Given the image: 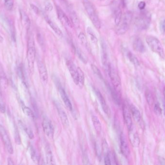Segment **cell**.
Listing matches in <instances>:
<instances>
[{
	"mask_svg": "<svg viewBox=\"0 0 165 165\" xmlns=\"http://www.w3.org/2000/svg\"><path fill=\"white\" fill-rule=\"evenodd\" d=\"M66 65L74 82L80 88L83 87L85 84V76L81 69L77 67L71 60L67 61Z\"/></svg>",
	"mask_w": 165,
	"mask_h": 165,
	"instance_id": "cell-1",
	"label": "cell"
},
{
	"mask_svg": "<svg viewBox=\"0 0 165 165\" xmlns=\"http://www.w3.org/2000/svg\"><path fill=\"white\" fill-rule=\"evenodd\" d=\"M36 58V49L34 38L33 35L31 34L28 36V50L27 54L28 67L30 72L33 73L34 71V62Z\"/></svg>",
	"mask_w": 165,
	"mask_h": 165,
	"instance_id": "cell-2",
	"label": "cell"
},
{
	"mask_svg": "<svg viewBox=\"0 0 165 165\" xmlns=\"http://www.w3.org/2000/svg\"><path fill=\"white\" fill-rule=\"evenodd\" d=\"M83 4L85 11L94 26L97 29H100L101 27L100 19L93 4L88 0H84Z\"/></svg>",
	"mask_w": 165,
	"mask_h": 165,
	"instance_id": "cell-3",
	"label": "cell"
},
{
	"mask_svg": "<svg viewBox=\"0 0 165 165\" xmlns=\"http://www.w3.org/2000/svg\"><path fill=\"white\" fill-rule=\"evenodd\" d=\"M146 42L151 49L156 53L158 54L161 57H165L164 49L162 46L159 40L153 36H147L146 38Z\"/></svg>",
	"mask_w": 165,
	"mask_h": 165,
	"instance_id": "cell-4",
	"label": "cell"
},
{
	"mask_svg": "<svg viewBox=\"0 0 165 165\" xmlns=\"http://www.w3.org/2000/svg\"><path fill=\"white\" fill-rule=\"evenodd\" d=\"M111 79V82L114 86V89L118 94H120L121 91V82L120 78L117 71L110 65L108 70Z\"/></svg>",
	"mask_w": 165,
	"mask_h": 165,
	"instance_id": "cell-5",
	"label": "cell"
},
{
	"mask_svg": "<svg viewBox=\"0 0 165 165\" xmlns=\"http://www.w3.org/2000/svg\"><path fill=\"white\" fill-rule=\"evenodd\" d=\"M132 15L130 12L126 13L124 14L121 23L117 26V33L118 35H122L127 31L132 19Z\"/></svg>",
	"mask_w": 165,
	"mask_h": 165,
	"instance_id": "cell-6",
	"label": "cell"
},
{
	"mask_svg": "<svg viewBox=\"0 0 165 165\" xmlns=\"http://www.w3.org/2000/svg\"><path fill=\"white\" fill-rule=\"evenodd\" d=\"M0 136L4 143V146L7 151L10 154H12L14 153V149L13 147L12 144L7 132L3 126L0 125Z\"/></svg>",
	"mask_w": 165,
	"mask_h": 165,
	"instance_id": "cell-7",
	"label": "cell"
},
{
	"mask_svg": "<svg viewBox=\"0 0 165 165\" xmlns=\"http://www.w3.org/2000/svg\"><path fill=\"white\" fill-rule=\"evenodd\" d=\"M143 13L136 20V24L139 28L146 29L150 22V16L148 13Z\"/></svg>",
	"mask_w": 165,
	"mask_h": 165,
	"instance_id": "cell-8",
	"label": "cell"
},
{
	"mask_svg": "<svg viewBox=\"0 0 165 165\" xmlns=\"http://www.w3.org/2000/svg\"><path fill=\"white\" fill-rule=\"evenodd\" d=\"M42 127L43 132L49 139H53L54 130L51 121L48 118H44L42 122Z\"/></svg>",
	"mask_w": 165,
	"mask_h": 165,
	"instance_id": "cell-9",
	"label": "cell"
},
{
	"mask_svg": "<svg viewBox=\"0 0 165 165\" xmlns=\"http://www.w3.org/2000/svg\"><path fill=\"white\" fill-rule=\"evenodd\" d=\"M37 66L41 81L43 84H46L48 80V75L45 63L42 60L39 59L37 61Z\"/></svg>",
	"mask_w": 165,
	"mask_h": 165,
	"instance_id": "cell-10",
	"label": "cell"
},
{
	"mask_svg": "<svg viewBox=\"0 0 165 165\" xmlns=\"http://www.w3.org/2000/svg\"><path fill=\"white\" fill-rule=\"evenodd\" d=\"M56 11H57V15L58 19L62 24L66 27H72V24L71 23V21L69 19L68 16H67V15L61 9V8L60 6H57Z\"/></svg>",
	"mask_w": 165,
	"mask_h": 165,
	"instance_id": "cell-11",
	"label": "cell"
},
{
	"mask_svg": "<svg viewBox=\"0 0 165 165\" xmlns=\"http://www.w3.org/2000/svg\"><path fill=\"white\" fill-rule=\"evenodd\" d=\"M129 131V139L131 145L134 147H138L140 143V140L137 131L133 126Z\"/></svg>",
	"mask_w": 165,
	"mask_h": 165,
	"instance_id": "cell-12",
	"label": "cell"
},
{
	"mask_svg": "<svg viewBox=\"0 0 165 165\" xmlns=\"http://www.w3.org/2000/svg\"><path fill=\"white\" fill-rule=\"evenodd\" d=\"M101 46L102 51V63L105 69L106 70V71H108L111 64L109 61L106 45L103 40L101 41Z\"/></svg>",
	"mask_w": 165,
	"mask_h": 165,
	"instance_id": "cell-13",
	"label": "cell"
},
{
	"mask_svg": "<svg viewBox=\"0 0 165 165\" xmlns=\"http://www.w3.org/2000/svg\"><path fill=\"white\" fill-rule=\"evenodd\" d=\"M95 92L97 96V98L99 99V101L100 102V105L102 106V108L103 109V111L107 116H110L111 115V111L110 108L109 107L108 105H107V103L106 102L105 98L102 95V94L99 90L97 89H95Z\"/></svg>",
	"mask_w": 165,
	"mask_h": 165,
	"instance_id": "cell-14",
	"label": "cell"
},
{
	"mask_svg": "<svg viewBox=\"0 0 165 165\" xmlns=\"http://www.w3.org/2000/svg\"><path fill=\"white\" fill-rule=\"evenodd\" d=\"M123 114L126 126H127L128 129H130L133 126L132 120L129 109L126 105H124L123 106Z\"/></svg>",
	"mask_w": 165,
	"mask_h": 165,
	"instance_id": "cell-15",
	"label": "cell"
},
{
	"mask_svg": "<svg viewBox=\"0 0 165 165\" xmlns=\"http://www.w3.org/2000/svg\"><path fill=\"white\" fill-rule=\"evenodd\" d=\"M58 91L60 94V96L64 103V104L67 108H68V109L71 111H73V106H72L71 102L70 100V99L68 97L65 90L62 88L61 85H60L59 84H58Z\"/></svg>",
	"mask_w": 165,
	"mask_h": 165,
	"instance_id": "cell-16",
	"label": "cell"
},
{
	"mask_svg": "<svg viewBox=\"0 0 165 165\" xmlns=\"http://www.w3.org/2000/svg\"><path fill=\"white\" fill-rule=\"evenodd\" d=\"M120 148L122 154L125 157H127L130 154V150L126 137L123 133L120 136Z\"/></svg>",
	"mask_w": 165,
	"mask_h": 165,
	"instance_id": "cell-17",
	"label": "cell"
},
{
	"mask_svg": "<svg viewBox=\"0 0 165 165\" xmlns=\"http://www.w3.org/2000/svg\"><path fill=\"white\" fill-rule=\"evenodd\" d=\"M55 103L58 115L60 116L62 124L65 127H68L69 126V121L67 115L65 112V111H64V109L60 106L59 104H57V103Z\"/></svg>",
	"mask_w": 165,
	"mask_h": 165,
	"instance_id": "cell-18",
	"label": "cell"
},
{
	"mask_svg": "<svg viewBox=\"0 0 165 165\" xmlns=\"http://www.w3.org/2000/svg\"><path fill=\"white\" fill-rule=\"evenodd\" d=\"M45 19H46V21L47 23L48 24L50 27L51 28V29L54 31L55 33L58 36L62 37L63 36V34H62L61 30L60 29V28L58 27V25L55 22H53V21H51L48 16H45Z\"/></svg>",
	"mask_w": 165,
	"mask_h": 165,
	"instance_id": "cell-19",
	"label": "cell"
},
{
	"mask_svg": "<svg viewBox=\"0 0 165 165\" xmlns=\"http://www.w3.org/2000/svg\"><path fill=\"white\" fill-rule=\"evenodd\" d=\"M21 19V22L24 27L26 28V30H28L30 29L31 26V21L27 14H26L25 11L23 10H20Z\"/></svg>",
	"mask_w": 165,
	"mask_h": 165,
	"instance_id": "cell-20",
	"label": "cell"
},
{
	"mask_svg": "<svg viewBox=\"0 0 165 165\" xmlns=\"http://www.w3.org/2000/svg\"><path fill=\"white\" fill-rule=\"evenodd\" d=\"M133 46L134 49L136 51L141 52V53L144 52L145 50L144 43L139 38H136L134 40L133 43Z\"/></svg>",
	"mask_w": 165,
	"mask_h": 165,
	"instance_id": "cell-21",
	"label": "cell"
},
{
	"mask_svg": "<svg viewBox=\"0 0 165 165\" xmlns=\"http://www.w3.org/2000/svg\"><path fill=\"white\" fill-rule=\"evenodd\" d=\"M8 79L4 70L0 64V85L3 88H6L8 86Z\"/></svg>",
	"mask_w": 165,
	"mask_h": 165,
	"instance_id": "cell-22",
	"label": "cell"
},
{
	"mask_svg": "<svg viewBox=\"0 0 165 165\" xmlns=\"http://www.w3.org/2000/svg\"><path fill=\"white\" fill-rule=\"evenodd\" d=\"M130 111L133 117L136 121L138 123L141 121V114L139 110L134 105L131 104L130 105Z\"/></svg>",
	"mask_w": 165,
	"mask_h": 165,
	"instance_id": "cell-23",
	"label": "cell"
},
{
	"mask_svg": "<svg viewBox=\"0 0 165 165\" xmlns=\"http://www.w3.org/2000/svg\"><path fill=\"white\" fill-rule=\"evenodd\" d=\"M46 156L47 164H49V165L55 164L54 158V156L52 154V152L50 149V147L48 145H46Z\"/></svg>",
	"mask_w": 165,
	"mask_h": 165,
	"instance_id": "cell-24",
	"label": "cell"
},
{
	"mask_svg": "<svg viewBox=\"0 0 165 165\" xmlns=\"http://www.w3.org/2000/svg\"><path fill=\"white\" fill-rule=\"evenodd\" d=\"M91 119H92V123L93 124L94 127L96 132L98 134H100L102 132V127L100 120L98 119V118L95 115H92Z\"/></svg>",
	"mask_w": 165,
	"mask_h": 165,
	"instance_id": "cell-25",
	"label": "cell"
},
{
	"mask_svg": "<svg viewBox=\"0 0 165 165\" xmlns=\"http://www.w3.org/2000/svg\"><path fill=\"white\" fill-rule=\"evenodd\" d=\"M21 106L23 112L25 113V114L29 117L31 118L32 119H34L35 117L34 113L33 112V111H31L30 108L26 106L24 104V103L22 101H21Z\"/></svg>",
	"mask_w": 165,
	"mask_h": 165,
	"instance_id": "cell-26",
	"label": "cell"
},
{
	"mask_svg": "<svg viewBox=\"0 0 165 165\" xmlns=\"http://www.w3.org/2000/svg\"><path fill=\"white\" fill-rule=\"evenodd\" d=\"M70 18L72 24L76 28H78L79 27V20L75 11H72L70 12Z\"/></svg>",
	"mask_w": 165,
	"mask_h": 165,
	"instance_id": "cell-27",
	"label": "cell"
},
{
	"mask_svg": "<svg viewBox=\"0 0 165 165\" xmlns=\"http://www.w3.org/2000/svg\"><path fill=\"white\" fill-rule=\"evenodd\" d=\"M87 34H88V36H90L91 41L92 42V43L96 45L97 43V41H97V38L93 30L90 27H88L87 28Z\"/></svg>",
	"mask_w": 165,
	"mask_h": 165,
	"instance_id": "cell-28",
	"label": "cell"
},
{
	"mask_svg": "<svg viewBox=\"0 0 165 165\" xmlns=\"http://www.w3.org/2000/svg\"><path fill=\"white\" fill-rule=\"evenodd\" d=\"M19 125L21 126V127L24 130L30 139H33L34 138V134L33 133V131H31V129L28 127L26 125H25L22 121H19Z\"/></svg>",
	"mask_w": 165,
	"mask_h": 165,
	"instance_id": "cell-29",
	"label": "cell"
},
{
	"mask_svg": "<svg viewBox=\"0 0 165 165\" xmlns=\"http://www.w3.org/2000/svg\"><path fill=\"white\" fill-rule=\"evenodd\" d=\"M9 30L11 33V37L12 40L14 42L16 41V29L14 24L11 21H9Z\"/></svg>",
	"mask_w": 165,
	"mask_h": 165,
	"instance_id": "cell-30",
	"label": "cell"
},
{
	"mask_svg": "<svg viewBox=\"0 0 165 165\" xmlns=\"http://www.w3.org/2000/svg\"><path fill=\"white\" fill-rule=\"evenodd\" d=\"M17 72H18V76H19L20 79H21L22 82H23V83H24L25 85H26V86H27L26 79H25V76L24 70H23L22 66H21V65H19V66H18V69H17Z\"/></svg>",
	"mask_w": 165,
	"mask_h": 165,
	"instance_id": "cell-31",
	"label": "cell"
},
{
	"mask_svg": "<svg viewBox=\"0 0 165 165\" xmlns=\"http://www.w3.org/2000/svg\"><path fill=\"white\" fill-rule=\"evenodd\" d=\"M121 19H122V11L120 8H118L115 12V21L117 26H118L119 24L120 23Z\"/></svg>",
	"mask_w": 165,
	"mask_h": 165,
	"instance_id": "cell-32",
	"label": "cell"
},
{
	"mask_svg": "<svg viewBox=\"0 0 165 165\" xmlns=\"http://www.w3.org/2000/svg\"><path fill=\"white\" fill-rule=\"evenodd\" d=\"M78 38L82 45L85 48H88V42L85 34L83 33H80L78 35Z\"/></svg>",
	"mask_w": 165,
	"mask_h": 165,
	"instance_id": "cell-33",
	"label": "cell"
},
{
	"mask_svg": "<svg viewBox=\"0 0 165 165\" xmlns=\"http://www.w3.org/2000/svg\"><path fill=\"white\" fill-rule=\"evenodd\" d=\"M14 138H15L16 143L18 145H21V136L19 135V131L18 130V127H16V126H15V128H14Z\"/></svg>",
	"mask_w": 165,
	"mask_h": 165,
	"instance_id": "cell-34",
	"label": "cell"
},
{
	"mask_svg": "<svg viewBox=\"0 0 165 165\" xmlns=\"http://www.w3.org/2000/svg\"><path fill=\"white\" fill-rule=\"evenodd\" d=\"M127 57L129 58L130 61L132 63L135 65V66H139V61H138L137 58L132 53L130 52V51H128L127 53Z\"/></svg>",
	"mask_w": 165,
	"mask_h": 165,
	"instance_id": "cell-35",
	"label": "cell"
},
{
	"mask_svg": "<svg viewBox=\"0 0 165 165\" xmlns=\"http://www.w3.org/2000/svg\"><path fill=\"white\" fill-rule=\"evenodd\" d=\"M4 6L7 10H11L14 6V0H4Z\"/></svg>",
	"mask_w": 165,
	"mask_h": 165,
	"instance_id": "cell-36",
	"label": "cell"
},
{
	"mask_svg": "<svg viewBox=\"0 0 165 165\" xmlns=\"http://www.w3.org/2000/svg\"><path fill=\"white\" fill-rule=\"evenodd\" d=\"M30 153H31V158L33 160V162H38V156H37L36 152L35 151V149L33 146H30Z\"/></svg>",
	"mask_w": 165,
	"mask_h": 165,
	"instance_id": "cell-37",
	"label": "cell"
},
{
	"mask_svg": "<svg viewBox=\"0 0 165 165\" xmlns=\"http://www.w3.org/2000/svg\"><path fill=\"white\" fill-rule=\"evenodd\" d=\"M146 98L147 102L150 106L153 105L154 102V99L153 95L150 91H147L146 93Z\"/></svg>",
	"mask_w": 165,
	"mask_h": 165,
	"instance_id": "cell-38",
	"label": "cell"
},
{
	"mask_svg": "<svg viewBox=\"0 0 165 165\" xmlns=\"http://www.w3.org/2000/svg\"><path fill=\"white\" fill-rule=\"evenodd\" d=\"M91 68H92V71H93V72L95 74H96L99 78L101 79H103V76H102V73H101V72H100L99 68L97 67L94 64H91Z\"/></svg>",
	"mask_w": 165,
	"mask_h": 165,
	"instance_id": "cell-39",
	"label": "cell"
},
{
	"mask_svg": "<svg viewBox=\"0 0 165 165\" xmlns=\"http://www.w3.org/2000/svg\"><path fill=\"white\" fill-rule=\"evenodd\" d=\"M76 51L77 55L78 56V57L80 58V60H81L82 61H83L84 63H87V59L85 58V56L82 53L81 51L79 49H76Z\"/></svg>",
	"mask_w": 165,
	"mask_h": 165,
	"instance_id": "cell-40",
	"label": "cell"
},
{
	"mask_svg": "<svg viewBox=\"0 0 165 165\" xmlns=\"http://www.w3.org/2000/svg\"><path fill=\"white\" fill-rule=\"evenodd\" d=\"M45 8L46 11L48 12H51L52 11L53 9V6L51 3L48 1H46L45 3Z\"/></svg>",
	"mask_w": 165,
	"mask_h": 165,
	"instance_id": "cell-41",
	"label": "cell"
},
{
	"mask_svg": "<svg viewBox=\"0 0 165 165\" xmlns=\"http://www.w3.org/2000/svg\"><path fill=\"white\" fill-rule=\"evenodd\" d=\"M6 106L4 103L3 102L2 97L0 94V112L1 113H4L6 112Z\"/></svg>",
	"mask_w": 165,
	"mask_h": 165,
	"instance_id": "cell-42",
	"label": "cell"
},
{
	"mask_svg": "<svg viewBox=\"0 0 165 165\" xmlns=\"http://www.w3.org/2000/svg\"><path fill=\"white\" fill-rule=\"evenodd\" d=\"M154 111L155 113L157 115H160L162 113V109L159 105L157 104L154 105Z\"/></svg>",
	"mask_w": 165,
	"mask_h": 165,
	"instance_id": "cell-43",
	"label": "cell"
},
{
	"mask_svg": "<svg viewBox=\"0 0 165 165\" xmlns=\"http://www.w3.org/2000/svg\"><path fill=\"white\" fill-rule=\"evenodd\" d=\"M31 7L35 13L36 14H38L39 13V9L38 7H37L36 6H35L34 4H31Z\"/></svg>",
	"mask_w": 165,
	"mask_h": 165,
	"instance_id": "cell-44",
	"label": "cell"
},
{
	"mask_svg": "<svg viewBox=\"0 0 165 165\" xmlns=\"http://www.w3.org/2000/svg\"><path fill=\"white\" fill-rule=\"evenodd\" d=\"M145 6H146V4L144 1H141L138 4V7L139 9L142 10H144V9Z\"/></svg>",
	"mask_w": 165,
	"mask_h": 165,
	"instance_id": "cell-45",
	"label": "cell"
},
{
	"mask_svg": "<svg viewBox=\"0 0 165 165\" xmlns=\"http://www.w3.org/2000/svg\"><path fill=\"white\" fill-rule=\"evenodd\" d=\"M160 28L163 32L165 33V20L161 21L160 23Z\"/></svg>",
	"mask_w": 165,
	"mask_h": 165,
	"instance_id": "cell-46",
	"label": "cell"
},
{
	"mask_svg": "<svg viewBox=\"0 0 165 165\" xmlns=\"http://www.w3.org/2000/svg\"><path fill=\"white\" fill-rule=\"evenodd\" d=\"M7 162H8V165H14V163L12 159L10 157H8V159H7Z\"/></svg>",
	"mask_w": 165,
	"mask_h": 165,
	"instance_id": "cell-47",
	"label": "cell"
},
{
	"mask_svg": "<svg viewBox=\"0 0 165 165\" xmlns=\"http://www.w3.org/2000/svg\"><path fill=\"white\" fill-rule=\"evenodd\" d=\"M38 40L39 41L40 44H43V40L42 39L41 35L40 34H38Z\"/></svg>",
	"mask_w": 165,
	"mask_h": 165,
	"instance_id": "cell-48",
	"label": "cell"
},
{
	"mask_svg": "<svg viewBox=\"0 0 165 165\" xmlns=\"http://www.w3.org/2000/svg\"><path fill=\"white\" fill-rule=\"evenodd\" d=\"M3 41H4V38L3 37L1 36V34H0V43H1L3 42Z\"/></svg>",
	"mask_w": 165,
	"mask_h": 165,
	"instance_id": "cell-49",
	"label": "cell"
},
{
	"mask_svg": "<svg viewBox=\"0 0 165 165\" xmlns=\"http://www.w3.org/2000/svg\"><path fill=\"white\" fill-rule=\"evenodd\" d=\"M164 96H165V89H164Z\"/></svg>",
	"mask_w": 165,
	"mask_h": 165,
	"instance_id": "cell-50",
	"label": "cell"
}]
</instances>
